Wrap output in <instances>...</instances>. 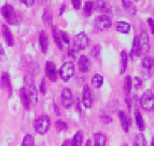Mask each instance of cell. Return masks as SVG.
Here are the masks:
<instances>
[{"label": "cell", "instance_id": "cell-1", "mask_svg": "<svg viewBox=\"0 0 154 146\" xmlns=\"http://www.w3.org/2000/svg\"><path fill=\"white\" fill-rule=\"evenodd\" d=\"M33 126H35V130L38 134H43L48 133V131L50 129V126H51V121H50V117L46 115H42L40 117H38L35 120V123H33Z\"/></svg>", "mask_w": 154, "mask_h": 146}, {"label": "cell", "instance_id": "cell-2", "mask_svg": "<svg viewBox=\"0 0 154 146\" xmlns=\"http://www.w3.org/2000/svg\"><path fill=\"white\" fill-rule=\"evenodd\" d=\"M139 105L144 110H153L154 109V93L152 90H146L142 96L139 100Z\"/></svg>", "mask_w": 154, "mask_h": 146}, {"label": "cell", "instance_id": "cell-3", "mask_svg": "<svg viewBox=\"0 0 154 146\" xmlns=\"http://www.w3.org/2000/svg\"><path fill=\"white\" fill-rule=\"evenodd\" d=\"M1 13H2L3 18H5V20L7 21V23L9 25H16V24H18V18L15 13V10H14V8L11 5L5 3V5H2Z\"/></svg>", "mask_w": 154, "mask_h": 146}, {"label": "cell", "instance_id": "cell-4", "mask_svg": "<svg viewBox=\"0 0 154 146\" xmlns=\"http://www.w3.org/2000/svg\"><path fill=\"white\" fill-rule=\"evenodd\" d=\"M141 73L144 79H150L154 75V59L151 57H144L141 62Z\"/></svg>", "mask_w": 154, "mask_h": 146}, {"label": "cell", "instance_id": "cell-5", "mask_svg": "<svg viewBox=\"0 0 154 146\" xmlns=\"http://www.w3.org/2000/svg\"><path fill=\"white\" fill-rule=\"evenodd\" d=\"M112 25V21L106 14H101V15L97 16L94 21V27H95L96 31H108Z\"/></svg>", "mask_w": 154, "mask_h": 146}, {"label": "cell", "instance_id": "cell-6", "mask_svg": "<svg viewBox=\"0 0 154 146\" xmlns=\"http://www.w3.org/2000/svg\"><path fill=\"white\" fill-rule=\"evenodd\" d=\"M75 74V65L72 62H65L59 68L58 75L64 81H68Z\"/></svg>", "mask_w": 154, "mask_h": 146}, {"label": "cell", "instance_id": "cell-7", "mask_svg": "<svg viewBox=\"0 0 154 146\" xmlns=\"http://www.w3.org/2000/svg\"><path fill=\"white\" fill-rule=\"evenodd\" d=\"M24 80H25L26 83V89L28 90L29 94H30L31 100L35 103L38 102V95H37V90H36V86H35V82H33V77L31 74H26L25 77H24Z\"/></svg>", "mask_w": 154, "mask_h": 146}, {"label": "cell", "instance_id": "cell-8", "mask_svg": "<svg viewBox=\"0 0 154 146\" xmlns=\"http://www.w3.org/2000/svg\"><path fill=\"white\" fill-rule=\"evenodd\" d=\"M88 42H90V40H88V35H86L85 33H83V31H81V33H79L78 35H75L73 46L80 51V50H84V49H86V47L88 46Z\"/></svg>", "mask_w": 154, "mask_h": 146}, {"label": "cell", "instance_id": "cell-9", "mask_svg": "<svg viewBox=\"0 0 154 146\" xmlns=\"http://www.w3.org/2000/svg\"><path fill=\"white\" fill-rule=\"evenodd\" d=\"M82 104L85 108H92L93 105V97H92V92H91V89L88 85H85L83 87L82 91Z\"/></svg>", "mask_w": 154, "mask_h": 146}, {"label": "cell", "instance_id": "cell-10", "mask_svg": "<svg viewBox=\"0 0 154 146\" xmlns=\"http://www.w3.org/2000/svg\"><path fill=\"white\" fill-rule=\"evenodd\" d=\"M45 75L46 77L49 78L51 81H56L57 77H58V73H57V69L56 66L53 62L51 61H48L45 63Z\"/></svg>", "mask_w": 154, "mask_h": 146}, {"label": "cell", "instance_id": "cell-11", "mask_svg": "<svg viewBox=\"0 0 154 146\" xmlns=\"http://www.w3.org/2000/svg\"><path fill=\"white\" fill-rule=\"evenodd\" d=\"M62 104L65 108H70L73 104L71 90L69 88H64L62 91Z\"/></svg>", "mask_w": 154, "mask_h": 146}, {"label": "cell", "instance_id": "cell-12", "mask_svg": "<svg viewBox=\"0 0 154 146\" xmlns=\"http://www.w3.org/2000/svg\"><path fill=\"white\" fill-rule=\"evenodd\" d=\"M141 54V47L139 44V39L138 36H135L133 39V47H131V53H129V57L133 61H136Z\"/></svg>", "mask_w": 154, "mask_h": 146}, {"label": "cell", "instance_id": "cell-13", "mask_svg": "<svg viewBox=\"0 0 154 146\" xmlns=\"http://www.w3.org/2000/svg\"><path fill=\"white\" fill-rule=\"evenodd\" d=\"M138 39H139L140 47H141V52H143V53L149 52L150 44H149V35H148V33H146V31H141L140 36L138 37Z\"/></svg>", "mask_w": 154, "mask_h": 146}, {"label": "cell", "instance_id": "cell-14", "mask_svg": "<svg viewBox=\"0 0 154 146\" xmlns=\"http://www.w3.org/2000/svg\"><path fill=\"white\" fill-rule=\"evenodd\" d=\"M20 95H21V101H22V104H23V107L26 110H28L30 108V102H31V97L28 92V90L26 89V88H22L21 91H20Z\"/></svg>", "mask_w": 154, "mask_h": 146}, {"label": "cell", "instance_id": "cell-15", "mask_svg": "<svg viewBox=\"0 0 154 146\" xmlns=\"http://www.w3.org/2000/svg\"><path fill=\"white\" fill-rule=\"evenodd\" d=\"M78 66H79V69L82 73H88L91 68L90 59L86 55H84V54L80 55L79 60H78Z\"/></svg>", "mask_w": 154, "mask_h": 146}, {"label": "cell", "instance_id": "cell-16", "mask_svg": "<svg viewBox=\"0 0 154 146\" xmlns=\"http://www.w3.org/2000/svg\"><path fill=\"white\" fill-rule=\"evenodd\" d=\"M119 119H120V122H121V127L123 129V131L125 133H128L129 132V127H131V121H129L128 117L125 114V112H122L120 110L119 112Z\"/></svg>", "mask_w": 154, "mask_h": 146}, {"label": "cell", "instance_id": "cell-17", "mask_svg": "<svg viewBox=\"0 0 154 146\" xmlns=\"http://www.w3.org/2000/svg\"><path fill=\"white\" fill-rule=\"evenodd\" d=\"M1 87L5 90H7L9 96L12 95V86H11L10 75L8 73H3L2 76H1Z\"/></svg>", "mask_w": 154, "mask_h": 146}, {"label": "cell", "instance_id": "cell-18", "mask_svg": "<svg viewBox=\"0 0 154 146\" xmlns=\"http://www.w3.org/2000/svg\"><path fill=\"white\" fill-rule=\"evenodd\" d=\"M94 5L98 11L103 13H108L110 12V5L107 0H94Z\"/></svg>", "mask_w": 154, "mask_h": 146}, {"label": "cell", "instance_id": "cell-19", "mask_svg": "<svg viewBox=\"0 0 154 146\" xmlns=\"http://www.w3.org/2000/svg\"><path fill=\"white\" fill-rule=\"evenodd\" d=\"M39 44H40V48H41L42 53H46L48 48H49V39H48V35L45 31H40L39 35Z\"/></svg>", "mask_w": 154, "mask_h": 146}, {"label": "cell", "instance_id": "cell-20", "mask_svg": "<svg viewBox=\"0 0 154 146\" xmlns=\"http://www.w3.org/2000/svg\"><path fill=\"white\" fill-rule=\"evenodd\" d=\"M2 35H3V38H5V42H7V44H8L9 47L14 46V38H13V35L7 25H2Z\"/></svg>", "mask_w": 154, "mask_h": 146}, {"label": "cell", "instance_id": "cell-21", "mask_svg": "<svg viewBox=\"0 0 154 146\" xmlns=\"http://www.w3.org/2000/svg\"><path fill=\"white\" fill-rule=\"evenodd\" d=\"M42 21L45 24V26L52 27V24H53V13H52V11L49 8L44 9L43 13H42Z\"/></svg>", "mask_w": 154, "mask_h": 146}, {"label": "cell", "instance_id": "cell-22", "mask_svg": "<svg viewBox=\"0 0 154 146\" xmlns=\"http://www.w3.org/2000/svg\"><path fill=\"white\" fill-rule=\"evenodd\" d=\"M107 135L101 132L94 134V146H106L107 144Z\"/></svg>", "mask_w": 154, "mask_h": 146}, {"label": "cell", "instance_id": "cell-23", "mask_svg": "<svg viewBox=\"0 0 154 146\" xmlns=\"http://www.w3.org/2000/svg\"><path fill=\"white\" fill-rule=\"evenodd\" d=\"M52 36H53V39H54V42L57 46V48L63 50L64 46H63V41H62V38H60V34H59L58 29H57L55 26H52Z\"/></svg>", "mask_w": 154, "mask_h": 146}, {"label": "cell", "instance_id": "cell-24", "mask_svg": "<svg viewBox=\"0 0 154 146\" xmlns=\"http://www.w3.org/2000/svg\"><path fill=\"white\" fill-rule=\"evenodd\" d=\"M116 28L119 33L121 34H128L131 31V25L127 22H123V21H119L116 24Z\"/></svg>", "mask_w": 154, "mask_h": 146}, {"label": "cell", "instance_id": "cell-25", "mask_svg": "<svg viewBox=\"0 0 154 146\" xmlns=\"http://www.w3.org/2000/svg\"><path fill=\"white\" fill-rule=\"evenodd\" d=\"M135 120H136V125L138 127L139 131L143 132L144 129H146V123H144L143 117H142V115L139 112H136V114H135Z\"/></svg>", "mask_w": 154, "mask_h": 146}, {"label": "cell", "instance_id": "cell-26", "mask_svg": "<svg viewBox=\"0 0 154 146\" xmlns=\"http://www.w3.org/2000/svg\"><path fill=\"white\" fill-rule=\"evenodd\" d=\"M127 63H128V55L126 53L125 50L121 51V69H120V73L124 74L127 68Z\"/></svg>", "mask_w": 154, "mask_h": 146}, {"label": "cell", "instance_id": "cell-27", "mask_svg": "<svg viewBox=\"0 0 154 146\" xmlns=\"http://www.w3.org/2000/svg\"><path fill=\"white\" fill-rule=\"evenodd\" d=\"M133 89V78L131 76H126L124 79V92L126 95H129Z\"/></svg>", "mask_w": 154, "mask_h": 146}, {"label": "cell", "instance_id": "cell-28", "mask_svg": "<svg viewBox=\"0 0 154 146\" xmlns=\"http://www.w3.org/2000/svg\"><path fill=\"white\" fill-rule=\"evenodd\" d=\"M122 5H123L124 9L126 11H128L131 14H133V15L136 14V7H135V5L131 2V0H122Z\"/></svg>", "mask_w": 154, "mask_h": 146}, {"label": "cell", "instance_id": "cell-29", "mask_svg": "<svg viewBox=\"0 0 154 146\" xmlns=\"http://www.w3.org/2000/svg\"><path fill=\"white\" fill-rule=\"evenodd\" d=\"M134 146H148L146 138L142 132L136 135V138L134 140Z\"/></svg>", "mask_w": 154, "mask_h": 146}, {"label": "cell", "instance_id": "cell-30", "mask_svg": "<svg viewBox=\"0 0 154 146\" xmlns=\"http://www.w3.org/2000/svg\"><path fill=\"white\" fill-rule=\"evenodd\" d=\"M83 133L81 131H78L71 140V146H81L83 143Z\"/></svg>", "mask_w": 154, "mask_h": 146}, {"label": "cell", "instance_id": "cell-31", "mask_svg": "<svg viewBox=\"0 0 154 146\" xmlns=\"http://www.w3.org/2000/svg\"><path fill=\"white\" fill-rule=\"evenodd\" d=\"M92 85L95 88H100L103 85V77L99 74H95L92 78Z\"/></svg>", "mask_w": 154, "mask_h": 146}, {"label": "cell", "instance_id": "cell-32", "mask_svg": "<svg viewBox=\"0 0 154 146\" xmlns=\"http://www.w3.org/2000/svg\"><path fill=\"white\" fill-rule=\"evenodd\" d=\"M94 10V3L92 1H86L84 3V7H83V13H84L85 16H91Z\"/></svg>", "mask_w": 154, "mask_h": 146}, {"label": "cell", "instance_id": "cell-33", "mask_svg": "<svg viewBox=\"0 0 154 146\" xmlns=\"http://www.w3.org/2000/svg\"><path fill=\"white\" fill-rule=\"evenodd\" d=\"M22 146H35V140L31 134H26L22 142Z\"/></svg>", "mask_w": 154, "mask_h": 146}, {"label": "cell", "instance_id": "cell-34", "mask_svg": "<svg viewBox=\"0 0 154 146\" xmlns=\"http://www.w3.org/2000/svg\"><path fill=\"white\" fill-rule=\"evenodd\" d=\"M100 51H101V48H100L99 44H95V46L92 48V50H91V54H92V57H94V59L98 60V61H99V59H100Z\"/></svg>", "mask_w": 154, "mask_h": 146}, {"label": "cell", "instance_id": "cell-35", "mask_svg": "<svg viewBox=\"0 0 154 146\" xmlns=\"http://www.w3.org/2000/svg\"><path fill=\"white\" fill-rule=\"evenodd\" d=\"M55 128H56L57 131H66L67 129H68V125H67V122H65L64 120L58 119V120H56V122H55Z\"/></svg>", "mask_w": 154, "mask_h": 146}, {"label": "cell", "instance_id": "cell-36", "mask_svg": "<svg viewBox=\"0 0 154 146\" xmlns=\"http://www.w3.org/2000/svg\"><path fill=\"white\" fill-rule=\"evenodd\" d=\"M78 52H79V50H78V49L75 48V46L70 47L69 50H68V57H69L71 60H75V59H77Z\"/></svg>", "mask_w": 154, "mask_h": 146}, {"label": "cell", "instance_id": "cell-37", "mask_svg": "<svg viewBox=\"0 0 154 146\" xmlns=\"http://www.w3.org/2000/svg\"><path fill=\"white\" fill-rule=\"evenodd\" d=\"M60 34V38H62V41L65 42V44H70V38H69V35L66 33V31H59Z\"/></svg>", "mask_w": 154, "mask_h": 146}, {"label": "cell", "instance_id": "cell-38", "mask_svg": "<svg viewBox=\"0 0 154 146\" xmlns=\"http://www.w3.org/2000/svg\"><path fill=\"white\" fill-rule=\"evenodd\" d=\"M100 121L105 123V125H109V123L112 122V118L108 115H101L100 116Z\"/></svg>", "mask_w": 154, "mask_h": 146}, {"label": "cell", "instance_id": "cell-39", "mask_svg": "<svg viewBox=\"0 0 154 146\" xmlns=\"http://www.w3.org/2000/svg\"><path fill=\"white\" fill-rule=\"evenodd\" d=\"M142 86V80L139 77H135L133 79V87H135L136 89H139V88Z\"/></svg>", "mask_w": 154, "mask_h": 146}, {"label": "cell", "instance_id": "cell-40", "mask_svg": "<svg viewBox=\"0 0 154 146\" xmlns=\"http://www.w3.org/2000/svg\"><path fill=\"white\" fill-rule=\"evenodd\" d=\"M39 90H40V93L41 94H45L46 93V83H45V80H41V82H40V88H39Z\"/></svg>", "mask_w": 154, "mask_h": 146}, {"label": "cell", "instance_id": "cell-41", "mask_svg": "<svg viewBox=\"0 0 154 146\" xmlns=\"http://www.w3.org/2000/svg\"><path fill=\"white\" fill-rule=\"evenodd\" d=\"M5 59H7V57H5V49H3V47L1 46V44H0V62L5 61Z\"/></svg>", "mask_w": 154, "mask_h": 146}, {"label": "cell", "instance_id": "cell-42", "mask_svg": "<svg viewBox=\"0 0 154 146\" xmlns=\"http://www.w3.org/2000/svg\"><path fill=\"white\" fill-rule=\"evenodd\" d=\"M125 103H126V105H127V108L131 110V107H133V99H131V97L127 95L125 99Z\"/></svg>", "mask_w": 154, "mask_h": 146}, {"label": "cell", "instance_id": "cell-43", "mask_svg": "<svg viewBox=\"0 0 154 146\" xmlns=\"http://www.w3.org/2000/svg\"><path fill=\"white\" fill-rule=\"evenodd\" d=\"M71 3L75 10H79L81 8V0H71Z\"/></svg>", "mask_w": 154, "mask_h": 146}, {"label": "cell", "instance_id": "cell-44", "mask_svg": "<svg viewBox=\"0 0 154 146\" xmlns=\"http://www.w3.org/2000/svg\"><path fill=\"white\" fill-rule=\"evenodd\" d=\"M148 24H149V27L151 28V33L152 35H154V20L151 18H148Z\"/></svg>", "mask_w": 154, "mask_h": 146}, {"label": "cell", "instance_id": "cell-45", "mask_svg": "<svg viewBox=\"0 0 154 146\" xmlns=\"http://www.w3.org/2000/svg\"><path fill=\"white\" fill-rule=\"evenodd\" d=\"M21 1L26 5V7H28V8L32 7L33 3H35V0H21Z\"/></svg>", "mask_w": 154, "mask_h": 146}, {"label": "cell", "instance_id": "cell-46", "mask_svg": "<svg viewBox=\"0 0 154 146\" xmlns=\"http://www.w3.org/2000/svg\"><path fill=\"white\" fill-rule=\"evenodd\" d=\"M65 10H66V5H62V7H60V9H59V15H63L65 12Z\"/></svg>", "mask_w": 154, "mask_h": 146}, {"label": "cell", "instance_id": "cell-47", "mask_svg": "<svg viewBox=\"0 0 154 146\" xmlns=\"http://www.w3.org/2000/svg\"><path fill=\"white\" fill-rule=\"evenodd\" d=\"M54 109H55V113H56L57 116H60V110L58 108V105H57L56 103H54Z\"/></svg>", "mask_w": 154, "mask_h": 146}, {"label": "cell", "instance_id": "cell-48", "mask_svg": "<svg viewBox=\"0 0 154 146\" xmlns=\"http://www.w3.org/2000/svg\"><path fill=\"white\" fill-rule=\"evenodd\" d=\"M62 146H71V141L70 140H66V141L63 142Z\"/></svg>", "mask_w": 154, "mask_h": 146}, {"label": "cell", "instance_id": "cell-49", "mask_svg": "<svg viewBox=\"0 0 154 146\" xmlns=\"http://www.w3.org/2000/svg\"><path fill=\"white\" fill-rule=\"evenodd\" d=\"M75 107H77L78 112H81V104H80V100H77V104H75Z\"/></svg>", "mask_w": 154, "mask_h": 146}, {"label": "cell", "instance_id": "cell-50", "mask_svg": "<svg viewBox=\"0 0 154 146\" xmlns=\"http://www.w3.org/2000/svg\"><path fill=\"white\" fill-rule=\"evenodd\" d=\"M85 146H93L91 140H88V141H86V144H85Z\"/></svg>", "mask_w": 154, "mask_h": 146}, {"label": "cell", "instance_id": "cell-51", "mask_svg": "<svg viewBox=\"0 0 154 146\" xmlns=\"http://www.w3.org/2000/svg\"><path fill=\"white\" fill-rule=\"evenodd\" d=\"M151 146H154V138H153V140H152V143H151Z\"/></svg>", "mask_w": 154, "mask_h": 146}, {"label": "cell", "instance_id": "cell-52", "mask_svg": "<svg viewBox=\"0 0 154 146\" xmlns=\"http://www.w3.org/2000/svg\"><path fill=\"white\" fill-rule=\"evenodd\" d=\"M121 146H128V144H126V143H124V144H122Z\"/></svg>", "mask_w": 154, "mask_h": 146}, {"label": "cell", "instance_id": "cell-53", "mask_svg": "<svg viewBox=\"0 0 154 146\" xmlns=\"http://www.w3.org/2000/svg\"><path fill=\"white\" fill-rule=\"evenodd\" d=\"M135 1H139V0H135Z\"/></svg>", "mask_w": 154, "mask_h": 146}]
</instances>
